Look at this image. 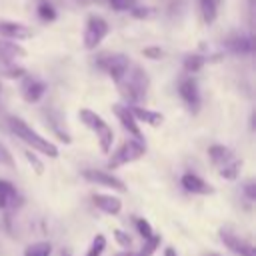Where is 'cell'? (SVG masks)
I'll return each mask as SVG.
<instances>
[{
    "instance_id": "1",
    "label": "cell",
    "mask_w": 256,
    "mask_h": 256,
    "mask_svg": "<svg viewBox=\"0 0 256 256\" xmlns=\"http://www.w3.org/2000/svg\"><path fill=\"white\" fill-rule=\"evenodd\" d=\"M8 126H10V130H12L22 142H26L32 150H36V152H40V154H44V156H48V158H58V148H56V144L50 142V140H46L44 136H40V134H38L30 124H26L22 118L10 116V118H8Z\"/></svg>"
},
{
    "instance_id": "2",
    "label": "cell",
    "mask_w": 256,
    "mask_h": 256,
    "mask_svg": "<svg viewBox=\"0 0 256 256\" xmlns=\"http://www.w3.org/2000/svg\"><path fill=\"white\" fill-rule=\"evenodd\" d=\"M118 88L126 100V106H140V102L146 98L148 88H150L148 72L140 66H130L126 78L118 84Z\"/></svg>"
},
{
    "instance_id": "3",
    "label": "cell",
    "mask_w": 256,
    "mask_h": 256,
    "mask_svg": "<svg viewBox=\"0 0 256 256\" xmlns=\"http://www.w3.org/2000/svg\"><path fill=\"white\" fill-rule=\"evenodd\" d=\"M144 154H146V144H144V140H136V138L126 140V142H122L120 148L110 156L108 168L116 170V168H120V166H124V164H130V162L142 158Z\"/></svg>"
},
{
    "instance_id": "4",
    "label": "cell",
    "mask_w": 256,
    "mask_h": 256,
    "mask_svg": "<svg viewBox=\"0 0 256 256\" xmlns=\"http://www.w3.org/2000/svg\"><path fill=\"white\" fill-rule=\"evenodd\" d=\"M108 32H110V26L102 16H88L86 26H84V36H82L84 48L86 50H96L104 42Z\"/></svg>"
},
{
    "instance_id": "5",
    "label": "cell",
    "mask_w": 256,
    "mask_h": 256,
    "mask_svg": "<svg viewBox=\"0 0 256 256\" xmlns=\"http://www.w3.org/2000/svg\"><path fill=\"white\" fill-rule=\"evenodd\" d=\"M98 66L114 80V84H120V82L126 78V74H128L132 62H130V58H128L126 54L116 52V54H104V56L98 60Z\"/></svg>"
},
{
    "instance_id": "6",
    "label": "cell",
    "mask_w": 256,
    "mask_h": 256,
    "mask_svg": "<svg viewBox=\"0 0 256 256\" xmlns=\"http://www.w3.org/2000/svg\"><path fill=\"white\" fill-rule=\"evenodd\" d=\"M82 176L92 182V184H98V186H104V188H110V190H116V192H126V184L112 176L110 172H104V170H96V168H88L82 172Z\"/></svg>"
},
{
    "instance_id": "7",
    "label": "cell",
    "mask_w": 256,
    "mask_h": 256,
    "mask_svg": "<svg viewBox=\"0 0 256 256\" xmlns=\"http://www.w3.org/2000/svg\"><path fill=\"white\" fill-rule=\"evenodd\" d=\"M178 94H180L182 102L192 112H196L200 108V88H198V82L194 80V76H186L178 82Z\"/></svg>"
},
{
    "instance_id": "8",
    "label": "cell",
    "mask_w": 256,
    "mask_h": 256,
    "mask_svg": "<svg viewBox=\"0 0 256 256\" xmlns=\"http://www.w3.org/2000/svg\"><path fill=\"white\" fill-rule=\"evenodd\" d=\"M220 240H222V244L230 250V252H234V254H238V256H256V252H254V246L248 242V240H242V238H238L236 234H232L230 230H220Z\"/></svg>"
},
{
    "instance_id": "9",
    "label": "cell",
    "mask_w": 256,
    "mask_h": 256,
    "mask_svg": "<svg viewBox=\"0 0 256 256\" xmlns=\"http://www.w3.org/2000/svg\"><path fill=\"white\" fill-rule=\"evenodd\" d=\"M20 92H22V98L28 102V104H36L42 100V96L46 94V84L38 78H30V76H24L22 82H20Z\"/></svg>"
},
{
    "instance_id": "10",
    "label": "cell",
    "mask_w": 256,
    "mask_h": 256,
    "mask_svg": "<svg viewBox=\"0 0 256 256\" xmlns=\"http://www.w3.org/2000/svg\"><path fill=\"white\" fill-rule=\"evenodd\" d=\"M208 156H210V162L218 168V172H222L224 168H228V166H232V164L238 162V158L234 156V152L228 146H224V144H212L208 148Z\"/></svg>"
},
{
    "instance_id": "11",
    "label": "cell",
    "mask_w": 256,
    "mask_h": 256,
    "mask_svg": "<svg viewBox=\"0 0 256 256\" xmlns=\"http://www.w3.org/2000/svg\"><path fill=\"white\" fill-rule=\"evenodd\" d=\"M0 36L4 40H12V42H18V40H28L32 38V30L22 24V22H12V20H0Z\"/></svg>"
},
{
    "instance_id": "12",
    "label": "cell",
    "mask_w": 256,
    "mask_h": 256,
    "mask_svg": "<svg viewBox=\"0 0 256 256\" xmlns=\"http://www.w3.org/2000/svg\"><path fill=\"white\" fill-rule=\"evenodd\" d=\"M112 110H114L116 118L120 120V124H122L136 140H144V138H142V132H140V128H138V122L132 118V114H130V110H128L126 104H114Z\"/></svg>"
},
{
    "instance_id": "13",
    "label": "cell",
    "mask_w": 256,
    "mask_h": 256,
    "mask_svg": "<svg viewBox=\"0 0 256 256\" xmlns=\"http://www.w3.org/2000/svg\"><path fill=\"white\" fill-rule=\"evenodd\" d=\"M180 184H182V188L186 192H192V194H212V186L206 180H202L198 174H194V172L182 174Z\"/></svg>"
},
{
    "instance_id": "14",
    "label": "cell",
    "mask_w": 256,
    "mask_h": 256,
    "mask_svg": "<svg viewBox=\"0 0 256 256\" xmlns=\"http://www.w3.org/2000/svg\"><path fill=\"white\" fill-rule=\"evenodd\" d=\"M92 202H94V206L98 210H102V212H106L110 216H116L122 210V200L118 196H112V194H94Z\"/></svg>"
},
{
    "instance_id": "15",
    "label": "cell",
    "mask_w": 256,
    "mask_h": 256,
    "mask_svg": "<svg viewBox=\"0 0 256 256\" xmlns=\"http://www.w3.org/2000/svg\"><path fill=\"white\" fill-rule=\"evenodd\" d=\"M132 118L136 122H144V124H150V126H158L164 122V116L156 110H150V108H144V106H128Z\"/></svg>"
},
{
    "instance_id": "16",
    "label": "cell",
    "mask_w": 256,
    "mask_h": 256,
    "mask_svg": "<svg viewBox=\"0 0 256 256\" xmlns=\"http://www.w3.org/2000/svg\"><path fill=\"white\" fill-rule=\"evenodd\" d=\"M26 56V50L18 44V42H12V40H4L0 38V58L8 64H14L18 58H24Z\"/></svg>"
},
{
    "instance_id": "17",
    "label": "cell",
    "mask_w": 256,
    "mask_h": 256,
    "mask_svg": "<svg viewBox=\"0 0 256 256\" xmlns=\"http://www.w3.org/2000/svg\"><path fill=\"white\" fill-rule=\"evenodd\" d=\"M78 118L82 120V124L84 126H88L92 132H100L102 128H106L108 126V122L100 116V114H96L94 110H90V108H80V112H78Z\"/></svg>"
},
{
    "instance_id": "18",
    "label": "cell",
    "mask_w": 256,
    "mask_h": 256,
    "mask_svg": "<svg viewBox=\"0 0 256 256\" xmlns=\"http://www.w3.org/2000/svg\"><path fill=\"white\" fill-rule=\"evenodd\" d=\"M228 48L236 54H250L254 50V42L252 36H244V34H236L228 40Z\"/></svg>"
},
{
    "instance_id": "19",
    "label": "cell",
    "mask_w": 256,
    "mask_h": 256,
    "mask_svg": "<svg viewBox=\"0 0 256 256\" xmlns=\"http://www.w3.org/2000/svg\"><path fill=\"white\" fill-rule=\"evenodd\" d=\"M218 8H220V0H200V14H202V22L204 24H214L216 16H218Z\"/></svg>"
},
{
    "instance_id": "20",
    "label": "cell",
    "mask_w": 256,
    "mask_h": 256,
    "mask_svg": "<svg viewBox=\"0 0 256 256\" xmlns=\"http://www.w3.org/2000/svg\"><path fill=\"white\" fill-rule=\"evenodd\" d=\"M44 122H46V124L50 126V130H52V132L58 136V140H62L64 144H70V142H72L70 134H68V132L62 128V124H60V122H58V120L52 116V112H50V110H44Z\"/></svg>"
},
{
    "instance_id": "21",
    "label": "cell",
    "mask_w": 256,
    "mask_h": 256,
    "mask_svg": "<svg viewBox=\"0 0 256 256\" xmlns=\"http://www.w3.org/2000/svg\"><path fill=\"white\" fill-rule=\"evenodd\" d=\"M36 14H38V18H40V22H44V24H48V22H54L56 20V8H54V4L52 2H48V0H38V4H36Z\"/></svg>"
},
{
    "instance_id": "22",
    "label": "cell",
    "mask_w": 256,
    "mask_h": 256,
    "mask_svg": "<svg viewBox=\"0 0 256 256\" xmlns=\"http://www.w3.org/2000/svg\"><path fill=\"white\" fill-rule=\"evenodd\" d=\"M96 136H98L100 150H102L104 154H108V152H110V148H112V142H114V132H112V128H110V126H106V128H102Z\"/></svg>"
},
{
    "instance_id": "23",
    "label": "cell",
    "mask_w": 256,
    "mask_h": 256,
    "mask_svg": "<svg viewBox=\"0 0 256 256\" xmlns=\"http://www.w3.org/2000/svg\"><path fill=\"white\" fill-rule=\"evenodd\" d=\"M206 64V56H202V54H188L186 58H184V70H188V72H198L202 66Z\"/></svg>"
},
{
    "instance_id": "24",
    "label": "cell",
    "mask_w": 256,
    "mask_h": 256,
    "mask_svg": "<svg viewBox=\"0 0 256 256\" xmlns=\"http://www.w3.org/2000/svg\"><path fill=\"white\" fill-rule=\"evenodd\" d=\"M50 254H52L50 242H34L24 252V256H50Z\"/></svg>"
},
{
    "instance_id": "25",
    "label": "cell",
    "mask_w": 256,
    "mask_h": 256,
    "mask_svg": "<svg viewBox=\"0 0 256 256\" xmlns=\"http://www.w3.org/2000/svg\"><path fill=\"white\" fill-rule=\"evenodd\" d=\"M160 242H162V238L158 236V234H152L148 240H144V246L140 248V252H138V256H152L156 250H158V246H160Z\"/></svg>"
},
{
    "instance_id": "26",
    "label": "cell",
    "mask_w": 256,
    "mask_h": 256,
    "mask_svg": "<svg viewBox=\"0 0 256 256\" xmlns=\"http://www.w3.org/2000/svg\"><path fill=\"white\" fill-rule=\"evenodd\" d=\"M100 2H104L108 8H112L116 12H128L138 4V0H100Z\"/></svg>"
},
{
    "instance_id": "27",
    "label": "cell",
    "mask_w": 256,
    "mask_h": 256,
    "mask_svg": "<svg viewBox=\"0 0 256 256\" xmlns=\"http://www.w3.org/2000/svg\"><path fill=\"white\" fill-rule=\"evenodd\" d=\"M104 248H106V238H104L102 234H98V236L92 240V244H90V248H88L86 256H102Z\"/></svg>"
},
{
    "instance_id": "28",
    "label": "cell",
    "mask_w": 256,
    "mask_h": 256,
    "mask_svg": "<svg viewBox=\"0 0 256 256\" xmlns=\"http://www.w3.org/2000/svg\"><path fill=\"white\" fill-rule=\"evenodd\" d=\"M134 226H136L138 234H140L144 240H148V238L154 234V230H152L150 222H148V220H144V218H136V220H134Z\"/></svg>"
},
{
    "instance_id": "29",
    "label": "cell",
    "mask_w": 256,
    "mask_h": 256,
    "mask_svg": "<svg viewBox=\"0 0 256 256\" xmlns=\"http://www.w3.org/2000/svg\"><path fill=\"white\" fill-rule=\"evenodd\" d=\"M0 164L8 166V168H14V156H12V152L2 142H0Z\"/></svg>"
},
{
    "instance_id": "30",
    "label": "cell",
    "mask_w": 256,
    "mask_h": 256,
    "mask_svg": "<svg viewBox=\"0 0 256 256\" xmlns=\"http://www.w3.org/2000/svg\"><path fill=\"white\" fill-rule=\"evenodd\" d=\"M24 154H26V158H28L30 166L34 168V172H36V174H42V172H44V164H42V162L38 160V156H36V154H34L32 150H26Z\"/></svg>"
},
{
    "instance_id": "31",
    "label": "cell",
    "mask_w": 256,
    "mask_h": 256,
    "mask_svg": "<svg viewBox=\"0 0 256 256\" xmlns=\"http://www.w3.org/2000/svg\"><path fill=\"white\" fill-rule=\"evenodd\" d=\"M114 238H116V242H118L122 248H130V246H132V238H130L124 230H120V228L114 230Z\"/></svg>"
},
{
    "instance_id": "32",
    "label": "cell",
    "mask_w": 256,
    "mask_h": 256,
    "mask_svg": "<svg viewBox=\"0 0 256 256\" xmlns=\"http://www.w3.org/2000/svg\"><path fill=\"white\" fill-rule=\"evenodd\" d=\"M0 194L8 196V198H12V200L18 196V192H16L14 184H12V182H8V180H0Z\"/></svg>"
},
{
    "instance_id": "33",
    "label": "cell",
    "mask_w": 256,
    "mask_h": 256,
    "mask_svg": "<svg viewBox=\"0 0 256 256\" xmlns=\"http://www.w3.org/2000/svg\"><path fill=\"white\" fill-rule=\"evenodd\" d=\"M142 54H144L146 58H154V60H158V58L164 56V50H162L160 46H146V48L142 50Z\"/></svg>"
},
{
    "instance_id": "34",
    "label": "cell",
    "mask_w": 256,
    "mask_h": 256,
    "mask_svg": "<svg viewBox=\"0 0 256 256\" xmlns=\"http://www.w3.org/2000/svg\"><path fill=\"white\" fill-rule=\"evenodd\" d=\"M244 196H246L250 202L256 200V184H254V180H248V182L244 184Z\"/></svg>"
},
{
    "instance_id": "35",
    "label": "cell",
    "mask_w": 256,
    "mask_h": 256,
    "mask_svg": "<svg viewBox=\"0 0 256 256\" xmlns=\"http://www.w3.org/2000/svg\"><path fill=\"white\" fill-rule=\"evenodd\" d=\"M12 202V198H8V196H4V194H0V210H4V208H8V204Z\"/></svg>"
},
{
    "instance_id": "36",
    "label": "cell",
    "mask_w": 256,
    "mask_h": 256,
    "mask_svg": "<svg viewBox=\"0 0 256 256\" xmlns=\"http://www.w3.org/2000/svg\"><path fill=\"white\" fill-rule=\"evenodd\" d=\"M164 256H178V254H176V250H174L172 246H168V248L164 250Z\"/></svg>"
},
{
    "instance_id": "37",
    "label": "cell",
    "mask_w": 256,
    "mask_h": 256,
    "mask_svg": "<svg viewBox=\"0 0 256 256\" xmlns=\"http://www.w3.org/2000/svg\"><path fill=\"white\" fill-rule=\"evenodd\" d=\"M114 256H138V254L132 252V250H124V252H118V254H114Z\"/></svg>"
},
{
    "instance_id": "38",
    "label": "cell",
    "mask_w": 256,
    "mask_h": 256,
    "mask_svg": "<svg viewBox=\"0 0 256 256\" xmlns=\"http://www.w3.org/2000/svg\"><path fill=\"white\" fill-rule=\"evenodd\" d=\"M204 256H218V254H204Z\"/></svg>"
},
{
    "instance_id": "39",
    "label": "cell",
    "mask_w": 256,
    "mask_h": 256,
    "mask_svg": "<svg viewBox=\"0 0 256 256\" xmlns=\"http://www.w3.org/2000/svg\"><path fill=\"white\" fill-rule=\"evenodd\" d=\"M0 92H2V84H0Z\"/></svg>"
},
{
    "instance_id": "40",
    "label": "cell",
    "mask_w": 256,
    "mask_h": 256,
    "mask_svg": "<svg viewBox=\"0 0 256 256\" xmlns=\"http://www.w3.org/2000/svg\"><path fill=\"white\" fill-rule=\"evenodd\" d=\"M66 256H68V254H66Z\"/></svg>"
}]
</instances>
